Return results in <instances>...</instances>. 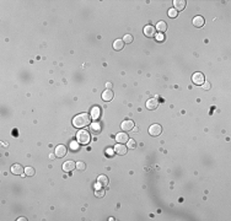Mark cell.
Returning <instances> with one entry per match:
<instances>
[{
	"instance_id": "6da1fadb",
	"label": "cell",
	"mask_w": 231,
	"mask_h": 221,
	"mask_svg": "<svg viewBox=\"0 0 231 221\" xmlns=\"http://www.w3.org/2000/svg\"><path fill=\"white\" fill-rule=\"evenodd\" d=\"M91 124V115L89 113H80L73 118V125L75 128H85Z\"/></svg>"
},
{
	"instance_id": "7a4b0ae2",
	"label": "cell",
	"mask_w": 231,
	"mask_h": 221,
	"mask_svg": "<svg viewBox=\"0 0 231 221\" xmlns=\"http://www.w3.org/2000/svg\"><path fill=\"white\" fill-rule=\"evenodd\" d=\"M91 140V135L87 130H79L76 133V141L79 144H83V145H86L89 144Z\"/></svg>"
},
{
	"instance_id": "3957f363",
	"label": "cell",
	"mask_w": 231,
	"mask_h": 221,
	"mask_svg": "<svg viewBox=\"0 0 231 221\" xmlns=\"http://www.w3.org/2000/svg\"><path fill=\"white\" fill-rule=\"evenodd\" d=\"M192 81L194 82V85H198V86H202L203 84H204V81H205V76H204V74L203 73H194L193 75H192Z\"/></svg>"
},
{
	"instance_id": "277c9868",
	"label": "cell",
	"mask_w": 231,
	"mask_h": 221,
	"mask_svg": "<svg viewBox=\"0 0 231 221\" xmlns=\"http://www.w3.org/2000/svg\"><path fill=\"white\" fill-rule=\"evenodd\" d=\"M161 133H162V127L160 124H152L149 128V134L151 136H159Z\"/></svg>"
},
{
	"instance_id": "5b68a950",
	"label": "cell",
	"mask_w": 231,
	"mask_h": 221,
	"mask_svg": "<svg viewBox=\"0 0 231 221\" xmlns=\"http://www.w3.org/2000/svg\"><path fill=\"white\" fill-rule=\"evenodd\" d=\"M134 127H135V124H134V122H133L132 119L123 120V122H122V124H120L122 130H125V131H132V130L134 129Z\"/></svg>"
},
{
	"instance_id": "8992f818",
	"label": "cell",
	"mask_w": 231,
	"mask_h": 221,
	"mask_svg": "<svg viewBox=\"0 0 231 221\" xmlns=\"http://www.w3.org/2000/svg\"><path fill=\"white\" fill-rule=\"evenodd\" d=\"M155 31H156L155 27L151 26V25H148V26L144 27V34H145V37H148V38L155 37V36H156V32H155Z\"/></svg>"
},
{
	"instance_id": "52a82bcc",
	"label": "cell",
	"mask_w": 231,
	"mask_h": 221,
	"mask_svg": "<svg viewBox=\"0 0 231 221\" xmlns=\"http://www.w3.org/2000/svg\"><path fill=\"white\" fill-rule=\"evenodd\" d=\"M11 173L16 175V176H22L25 173V168L20 163H15V165L11 166Z\"/></svg>"
},
{
	"instance_id": "ba28073f",
	"label": "cell",
	"mask_w": 231,
	"mask_h": 221,
	"mask_svg": "<svg viewBox=\"0 0 231 221\" xmlns=\"http://www.w3.org/2000/svg\"><path fill=\"white\" fill-rule=\"evenodd\" d=\"M128 140H129V136H128L127 131H122V133H118L116 135V141L118 144H125Z\"/></svg>"
},
{
	"instance_id": "9c48e42d",
	"label": "cell",
	"mask_w": 231,
	"mask_h": 221,
	"mask_svg": "<svg viewBox=\"0 0 231 221\" xmlns=\"http://www.w3.org/2000/svg\"><path fill=\"white\" fill-rule=\"evenodd\" d=\"M54 155L58 157V159H62L67 155V146L64 145H58L55 147V151H54Z\"/></svg>"
},
{
	"instance_id": "30bf717a",
	"label": "cell",
	"mask_w": 231,
	"mask_h": 221,
	"mask_svg": "<svg viewBox=\"0 0 231 221\" xmlns=\"http://www.w3.org/2000/svg\"><path fill=\"white\" fill-rule=\"evenodd\" d=\"M115 152L117 154V155H120V156H123V155H125L127 154V151H128V147L124 145V144H117L115 146Z\"/></svg>"
},
{
	"instance_id": "8fae6325",
	"label": "cell",
	"mask_w": 231,
	"mask_h": 221,
	"mask_svg": "<svg viewBox=\"0 0 231 221\" xmlns=\"http://www.w3.org/2000/svg\"><path fill=\"white\" fill-rule=\"evenodd\" d=\"M192 23H193V26H194V27L201 28V27H203V26H204L205 20H204V17H202V16H196V17L193 18Z\"/></svg>"
},
{
	"instance_id": "7c38bea8",
	"label": "cell",
	"mask_w": 231,
	"mask_h": 221,
	"mask_svg": "<svg viewBox=\"0 0 231 221\" xmlns=\"http://www.w3.org/2000/svg\"><path fill=\"white\" fill-rule=\"evenodd\" d=\"M159 107V101L156 98H150L146 101V108L150 110H155Z\"/></svg>"
},
{
	"instance_id": "4fadbf2b",
	"label": "cell",
	"mask_w": 231,
	"mask_h": 221,
	"mask_svg": "<svg viewBox=\"0 0 231 221\" xmlns=\"http://www.w3.org/2000/svg\"><path fill=\"white\" fill-rule=\"evenodd\" d=\"M186 4H187L186 0H175V1H173L175 10H176V11H182V10H184Z\"/></svg>"
},
{
	"instance_id": "5bb4252c",
	"label": "cell",
	"mask_w": 231,
	"mask_h": 221,
	"mask_svg": "<svg viewBox=\"0 0 231 221\" xmlns=\"http://www.w3.org/2000/svg\"><path fill=\"white\" fill-rule=\"evenodd\" d=\"M113 91L112 90H105L103 92H102V100L103 101H106V102H110V101H112L113 100Z\"/></svg>"
},
{
	"instance_id": "9a60e30c",
	"label": "cell",
	"mask_w": 231,
	"mask_h": 221,
	"mask_svg": "<svg viewBox=\"0 0 231 221\" xmlns=\"http://www.w3.org/2000/svg\"><path fill=\"white\" fill-rule=\"evenodd\" d=\"M76 168V163L74 162V161H67L64 165H63V170L65 171V172H71L73 170H75Z\"/></svg>"
},
{
	"instance_id": "2e32d148",
	"label": "cell",
	"mask_w": 231,
	"mask_h": 221,
	"mask_svg": "<svg viewBox=\"0 0 231 221\" xmlns=\"http://www.w3.org/2000/svg\"><path fill=\"white\" fill-rule=\"evenodd\" d=\"M108 178L105 176V175H101V176H99V178H97V187H107L108 186Z\"/></svg>"
},
{
	"instance_id": "e0dca14e",
	"label": "cell",
	"mask_w": 231,
	"mask_h": 221,
	"mask_svg": "<svg viewBox=\"0 0 231 221\" xmlns=\"http://www.w3.org/2000/svg\"><path fill=\"white\" fill-rule=\"evenodd\" d=\"M90 130H91L92 133H95V134H100V133H101V124L95 120L94 123L90 124Z\"/></svg>"
},
{
	"instance_id": "ac0fdd59",
	"label": "cell",
	"mask_w": 231,
	"mask_h": 221,
	"mask_svg": "<svg viewBox=\"0 0 231 221\" xmlns=\"http://www.w3.org/2000/svg\"><path fill=\"white\" fill-rule=\"evenodd\" d=\"M155 30L159 31L160 33H164V32H166V30H167V23H166L165 21H160V22L156 23Z\"/></svg>"
},
{
	"instance_id": "d6986e66",
	"label": "cell",
	"mask_w": 231,
	"mask_h": 221,
	"mask_svg": "<svg viewBox=\"0 0 231 221\" xmlns=\"http://www.w3.org/2000/svg\"><path fill=\"white\" fill-rule=\"evenodd\" d=\"M100 114H101V110H100V107H97V106L92 107V110H91V118H92L94 120H97L99 117H100Z\"/></svg>"
},
{
	"instance_id": "ffe728a7",
	"label": "cell",
	"mask_w": 231,
	"mask_h": 221,
	"mask_svg": "<svg viewBox=\"0 0 231 221\" xmlns=\"http://www.w3.org/2000/svg\"><path fill=\"white\" fill-rule=\"evenodd\" d=\"M113 48H115L116 50H122V49L124 48V42H123V39H116L115 42H113Z\"/></svg>"
},
{
	"instance_id": "44dd1931",
	"label": "cell",
	"mask_w": 231,
	"mask_h": 221,
	"mask_svg": "<svg viewBox=\"0 0 231 221\" xmlns=\"http://www.w3.org/2000/svg\"><path fill=\"white\" fill-rule=\"evenodd\" d=\"M105 194H106V191L102 189V188H97V189L95 191V195H96L97 198H103Z\"/></svg>"
},
{
	"instance_id": "7402d4cb",
	"label": "cell",
	"mask_w": 231,
	"mask_h": 221,
	"mask_svg": "<svg viewBox=\"0 0 231 221\" xmlns=\"http://www.w3.org/2000/svg\"><path fill=\"white\" fill-rule=\"evenodd\" d=\"M25 175L28 176V177L34 176V168H32V167H26V168H25Z\"/></svg>"
},
{
	"instance_id": "603a6c76",
	"label": "cell",
	"mask_w": 231,
	"mask_h": 221,
	"mask_svg": "<svg viewBox=\"0 0 231 221\" xmlns=\"http://www.w3.org/2000/svg\"><path fill=\"white\" fill-rule=\"evenodd\" d=\"M127 147H128V149H135V147H136V143H135V140L129 139V140L127 141Z\"/></svg>"
},
{
	"instance_id": "cb8c5ba5",
	"label": "cell",
	"mask_w": 231,
	"mask_h": 221,
	"mask_svg": "<svg viewBox=\"0 0 231 221\" xmlns=\"http://www.w3.org/2000/svg\"><path fill=\"white\" fill-rule=\"evenodd\" d=\"M123 42L127 43V44H130V43L133 42V36H132V34H125V36L123 37Z\"/></svg>"
},
{
	"instance_id": "d4e9b609",
	"label": "cell",
	"mask_w": 231,
	"mask_h": 221,
	"mask_svg": "<svg viewBox=\"0 0 231 221\" xmlns=\"http://www.w3.org/2000/svg\"><path fill=\"white\" fill-rule=\"evenodd\" d=\"M85 168H86V165H85L83 161L76 162V170H79V171H84Z\"/></svg>"
},
{
	"instance_id": "484cf974",
	"label": "cell",
	"mask_w": 231,
	"mask_h": 221,
	"mask_svg": "<svg viewBox=\"0 0 231 221\" xmlns=\"http://www.w3.org/2000/svg\"><path fill=\"white\" fill-rule=\"evenodd\" d=\"M70 149L73 151H78L79 150V143L78 141H71L70 143Z\"/></svg>"
},
{
	"instance_id": "4316f807",
	"label": "cell",
	"mask_w": 231,
	"mask_h": 221,
	"mask_svg": "<svg viewBox=\"0 0 231 221\" xmlns=\"http://www.w3.org/2000/svg\"><path fill=\"white\" fill-rule=\"evenodd\" d=\"M177 14H178V12H177L175 9H170V10H168V16H170V17H172V18H173V17H176V16H177Z\"/></svg>"
},
{
	"instance_id": "83f0119b",
	"label": "cell",
	"mask_w": 231,
	"mask_h": 221,
	"mask_svg": "<svg viewBox=\"0 0 231 221\" xmlns=\"http://www.w3.org/2000/svg\"><path fill=\"white\" fill-rule=\"evenodd\" d=\"M202 86H203V89H204V91H209V90H210V87H212V85H210V82H208V81H204V84H203Z\"/></svg>"
},
{
	"instance_id": "f1b7e54d",
	"label": "cell",
	"mask_w": 231,
	"mask_h": 221,
	"mask_svg": "<svg viewBox=\"0 0 231 221\" xmlns=\"http://www.w3.org/2000/svg\"><path fill=\"white\" fill-rule=\"evenodd\" d=\"M106 87H107V90H111L112 89V82H106Z\"/></svg>"
},
{
	"instance_id": "f546056e",
	"label": "cell",
	"mask_w": 231,
	"mask_h": 221,
	"mask_svg": "<svg viewBox=\"0 0 231 221\" xmlns=\"http://www.w3.org/2000/svg\"><path fill=\"white\" fill-rule=\"evenodd\" d=\"M107 150H108V151H107L108 155H112V149H107Z\"/></svg>"
},
{
	"instance_id": "4dcf8cb0",
	"label": "cell",
	"mask_w": 231,
	"mask_h": 221,
	"mask_svg": "<svg viewBox=\"0 0 231 221\" xmlns=\"http://www.w3.org/2000/svg\"><path fill=\"white\" fill-rule=\"evenodd\" d=\"M17 220H20V221H25V220H26V219H25V218H20V219H17Z\"/></svg>"
}]
</instances>
